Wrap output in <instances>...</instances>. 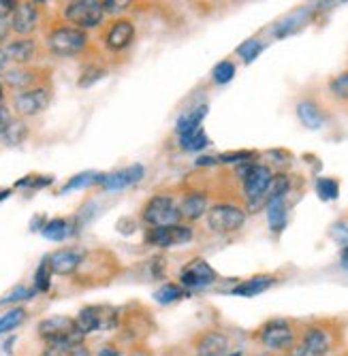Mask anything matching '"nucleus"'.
<instances>
[{"mask_svg":"<svg viewBox=\"0 0 348 356\" xmlns=\"http://www.w3.org/2000/svg\"><path fill=\"white\" fill-rule=\"evenodd\" d=\"M239 177L244 181V194L248 199V205L250 209H255L259 205L265 203L267 199V190L271 186V169L265 167V165H257V163H248L246 167L239 169Z\"/></svg>","mask_w":348,"mask_h":356,"instance_id":"1","label":"nucleus"},{"mask_svg":"<svg viewBox=\"0 0 348 356\" xmlns=\"http://www.w3.org/2000/svg\"><path fill=\"white\" fill-rule=\"evenodd\" d=\"M39 337L47 346H62V343H77L84 339L79 333L75 318L69 316H52L39 322Z\"/></svg>","mask_w":348,"mask_h":356,"instance_id":"2","label":"nucleus"},{"mask_svg":"<svg viewBox=\"0 0 348 356\" xmlns=\"http://www.w3.org/2000/svg\"><path fill=\"white\" fill-rule=\"evenodd\" d=\"M86 45H88V35L73 26H58L47 37V49L58 58L77 56L86 49Z\"/></svg>","mask_w":348,"mask_h":356,"instance_id":"3","label":"nucleus"},{"mask_svg":"<svg viewBox=\"0 0 348 356\" xmlns=\"http://www.w3.org/2000/svg\"><path fill=\"white\" fill-rule=\"evenodd\" d=\"M143 220L152 226V229L180 224V220H182L180 205L171 197H167V194H156V197H152L148 201V205L143 207Z\"/></svg>","mask_w":348,"mask_h":356,"instance_id":"4","label":"nucleus"},{"mask_svg":"<svg viewBox=\"0 0 348 356\" xmlns=\"http://www.w3.org/2000/svg\"><path fill=\"white\" fill-rule=\"evenodd\" d=\"M244 222H246V211L235 205L223 203L207 209V226L218 235L237 233L244 226Z\"/></svg>","mask_w":348,"mask_h":356,"instance_id":"5","label":"nucleus"},{"mask_svg":"<svg viewBox=\"0 0 348 356\" xmlns=\"http://www.w3.org/2000/svg\"><path fill=\"white\" fill-rule=\"evenodd\" d=\"M261 343L269 350H291L295 346V329L289 320L284 318H274L267 320L259 331Z\"/></svg>","mask_w":348,"mask_h":356,"instance_id":"6","label":"nucleus"},{"mask_svg":"<svg viewBox=\"0 0 348 356\" xmlns=\"http://www.w3.org/2000/svg\"><path fill=\"white\" fill-rule=\"evenodd\" d=\"M65 17L73 24V28H79L84 32L90 28H97L105 17L103 3H97V0H75V3L67 5Z\"/></svg>","mask_w":348,"mask_h":356,"instance_id":"7","label":"nucleus"},{"mask_svg":"<svg viewBox=\"0 0 348 356\" xmlns=\"http://www.w3.org/2000/svg\"><path fill=\"white\" fill-rule=\"evenodd\" d=\"M333 346V339L329 331L321 327H312L303 333L299 341L289 350V356H329V350Z\"/></svg>","mask_w":348,"mask_h":356,"instance_id":"8","label":"nucleus"},{"mask_svg":"<svg viewBox=\"0 0 348 356\" xmlns=\"http://www.w3.org/2000/svg\"><path fill=\"white\" fill-rule=\"evenodd\" d=\"M75 325H77L81 335H90L94 331H107L116 325V312L111 307L90 305L77 314Z\"/></svg>","mask_w":348,"mask_h":356,"instance_id":"9","label":"nucleus"},{"mask_svg":"<svg viewBox=\"0 0 348 356\" xmlns=\"http://www.w3.org/2000/svg\"><path fill=\"white\" fill-rule=\"evenodd\" d=\"M52 101V92L45 86H35L30 90L17 92L15 99H13V109L24 115V118H33L39 115L41 111H45L49 107Z\"/></svg>","mask_w":348,"mask_h":356,"instance_id":"10","label":"nucleus"},{"mask_svg":"<svg viewBox=\"0 0 348 356\" xmlns=\"http://www.w3.org/2000/svg\"><path fill=\"white\" fill-rule=\"evenodd\" d=\"M193 239V229L186 224L161 226V229H150L145 233V241L156 248H171L180 243H188Z\"/></svg>","mask_w":348,"mask_h":356,"instance_id":"11","label":"nucleus"},{"mask_svg":"<svg viewBox=\"0 0 348 356\" xmlns=\"http://www.w3.org/2000/svg\"><path fill=\"white\" fill-rule=\"evenodd\" d=\"M216 271L203 261V258H195L180 271V284L186 288H205L216 282Z\"/></svg>","mask_w":348,"mask_h":356,"instance_id":"12","label":"nucleus"},{"mask_svg":"<svg viewBox=\"0 0 348 356\" xmlns=\"http://www.w3.org/2000/svg\"><path fill=\"white\" fill-rule=\"evenodd\" d=\"M39 26V7L35 3H17L11 15V30L19 37L33 35Z\"/></svg>","mask_w":348,"mask_h":356,"instance_id":"13","label":"nucleus"},{"mask_svg":"<svg viewBox=\"0 0 348 356\" xmlns=\"http://www.w3.org/2000/svg\"><path fill=\"white\" fill-rule=\"evenodd\" d=\"M133 39H135V24L131 19H118L105 32V45L111 51L126 49L133 43Z\"/></svg>","mask_w":348,"mask_h":356,"instance_id":"14","label":"nucleus"},{"mask_svg":"<svg viewBox=\"0 0 348 356\" xmlns=\"http://www.w3.org/2000/svg\"><path fill=\"white\" fill-rule=\"evenodd\" d=\"M49 258V267H52V273L56 275H71L79 269L84 256L79 250H71V248H65V250H58L54 252Z\"/></svg>","mask_w":348,"mask_h":356,"instance_id":"15","label":"nucleus"},{"mask_svg":"<svg viewBox=\"0 0 348 356\" xmlns=\"http://www.w3.org/2000/svg\"><path fill=\"white\" fill-rule=\"evenodd\" d=\"M145 175L143 167L141 165H133L129 169H122V171H116V173H109V175H103V190H124V188H129V186H135L137 181H141Z\"/></svg>","mask_w":348,"mask_h":356,"instance_id":"16","label":"nucleus"},{"mask_svg":"<svg viewBox=\"0 0 348 356\" xmlns=\"http://www.w3.org/2000/svg\"><path fill=\"white\" fill-rule=\"evenodd\" d=\"M5 54L11 62L19 64V67H24V64L33 62L35 56H37V43L35 39L30 37H19V39H13L7 47H5Z\"/></svg>","mask_w":348,"mask_h":356,"instance_id":"17","label":"nucleus"},{"mask_svg":"<svg viewBox=\"0 0 348 356\" xmlns=\"http://www.w3.org/2000/svg\"><path fill=\"white\" fill-rule=\"evenodd\" d=\"M229 354V339L227 335L209 331L197 343V356H227Z\"/></svg>","mask_w":348,"mask_h":356,"instance_id":"18","label":"nucleus"},{"mask_svg":"<svg viewBox=\"0 0 348 356\" xmlns=\"http://www.w3.org/2000/svg\"><path fill=\"white\" fill-rule=\"evenodd\" d=\"M180 213L182 218L186 220H199L201 216L207 213V197L203 192H191V194H186L184 201L180 203Z\"/></svg>","mask_w":348,"mask_h":356,"instance_id":"19","label":"nucleus"},{"mask_svg":"<svg viewBox=\"0 0 348 356\" xmlns=\"http://www.w3.org/2000/svg\"><path fill=\"white\" fill-rule=\"evenodd\" d=\"M267 222L269 229L274 233H282L284 226H287V201L284 197H271L267 199Z\"/></svg>","mask_w":348,"mask_h":356,"instance_id":"20","label":"nucleus"},{"mask_svg":"<svg viewBox=\"0 0 348 356\" xmlns=\"http://www.w3.org/2000/svg\"><path fill=\"white\" fill-rule=\"evenodd\" d=\"M205 115H207V105H201V107H197V109H193V111L182 113V115L177 118V122H175V133H177V137H184V135H188V133L199 131V128H201V122H203Z\"/></svg>","mask_w":348,"mask_h":356,"instance_id":"21","label":"nucleus"},{"mask_svg":"<svg viewBox=\"0 0 348 356\" xmlns=\"http://www.w3.org/2000/svg\"><path fill=\"white\" fill-rule=\"evenodd\" d=\"M297 118L301 120V124L310 131H319V128L325 124V115L321 111V107L312 103V101H301L297 105Z\"/></svg>","mask_w":348,"mask_h":356,"instance_id":"22","label":"nucleus"},{"mask_svg":"<svg viewBox=\"0 0 348 356\" xmlns=\"http://www.w3.org/2000/svg\"><path fill=\"white\" fill-rule=\"evenodd\" d=\"M271 286H274V277L271 275H257V277L246 280L239 286H235L231 293L237 295V297H257V295L265 293V290L271 288Z\"/></svg>","mask_w":348,"mask_h":356,"instance_id":"23","label":"nucleus"},{"mask_svg":"<svg viewBox=\"0 0 348 356\" xmlns=\"http://www.w3.org/2000/svg\"><path fill=\"white\" fill-rule=\"evenodd\" d=\"M3 79H5V83H7V86H11L13 90L24 92V90L35 88L37 73H35V71H30V69H24V67H17V69L7 71Z\"/></svg>","mask_w":348,"mask_h":356,"instance_id":"24","label":"nucleus"},{"mask_svg":"<svg viewBox=\"0 0 348 356\" xmlns=\"http://www.w3.org/2000/svg\"><path fill=\"white\" fill-rule=\"evenodd\" d=\"M43 237L49 239V241H65L71 237L73 233V226L67 222V220H62V218H56V220H49L43 229H41Z\"/></svg>","mask_w":348,"mask_h":356,"instance_id":"25","label":"nucleus"},{"mask_svg":"<svg viewBox=\"0 0 348 356\" xmlns=\"http://www.w3.org/2000/svg\"><path fill=\"white\" fill-rule=\"evenodd\" d=\"M26 137H28V126L22 120H11L9 126L5 128V133L0 135V139L7 145H19L26 141Z\"/></svg>","mask_w":348,"mask_h":356,"instance_id":"26","label":"nucleus"},{"mask_svg":"<svg viewBox=\"0 0 348 356\" xmlns=\"http://www.w3.org/2000/svg\"><path fill=\"white\" fill-rule=\"evenodd\" d=\"M41 356H90V350L84 341L77 343H62V346H49Z\"/></svg>","mask_w":348,"mask_h":356,"instance_id":"27","label":"nucleus"},{"mask_svg":"<svg viewBox=\"0 0 348 356\" xmlns=\"http://www.w3.org/2000/svg\"><path fill=\"white\" fill-rule=\"evenodd\" d=\"M209 145V137L203 133V128H199V131L195 133H188L184 137H180V147L184 152H201Z\"/></svg>","mask_w":348,"mask_h":356,"instance_id":"28","label":"nucleus"},{"mask_svg":"<svg viewBox=\"0 0 348 356\" xmlns=\"http://www.w3.org/2000/svg\"><path fill=\"white\" fill-rule=\"evenodd\" d=\"M24 320H26V312L22 307H15V309L3 314V316H0V335H5V333L17 329Z\"/></svg>","mask_w":348,"mask_h":356,"instance_id":"29","label":"nucleus"},{"mask_svg":"<svg viewBox=\"0 0 348 356\" xmlns=\"http://www.w3.org/2000/svg\"><path fill=\"white\" fill-rule=\"evenodd\" d=\"M101 181H103V173H90V171H86V173H79V175H75L73 179H69L67 186L62 188V192H71V190L88 188V186H92V184H101Z\"/></svg>","mask_w":348,"mask_h":356,"instance_id":"30","label":"nucleus"},{"mask_svg":"<svg viewBox=\"0 0 348 356\" xmlns=\"http://www.w3.org/2000/svg\"><path fill=\"white\" fill-rule=\"evenodd\" d=\"M182 297H184V290L177 284H165L163 288H158L154 293V301L161 303V305H169V303H173V301H177Z\"/></svg>","mask_w":348,"mask_h":356,"instance_id":"31","label":"nucleus"},{"mask_svg":"<svg viewBox=\"0 0 348 356\" xmlns=\"http://www.w3.org/2000/svg\"><path fill=\"white\" fill-rule=\"evenodd\" d=\"M306 15H308V11H299V13H293L291 17H287L284 22H280L274 30L276 37H287V35H291V32H295L297 28H301Z\"/></svg>","mask_w":348,"mask_h":356,"instance_id":"32","label":"nucleus"},{"mask_svg":"<svg viewBox=\"0 0 348 356\" xmlns=\"http://www.w3.org/2000/svg\"><path fill=\"white\" fill-rule=\"evenodd\" d=\"M316 192H319V197L323 201H333V199H338L340 186L331 177H321V179H316Z\"/></svg>","mask_w":348,"mask_h":356,"instance_id":"33","label":"nucleus"},{"mask_svg":"<svg viewBox=\"0 0 348 356\" xmlns=\"http://www.w3.org/2000/svg\"><path fill=\"white\" fill-rule=\"evenodd\" d=\"M212 77H214L216 83H229L235 77V64L231 60L218 62L214 67V71H212Z\"/></svg>","mask_w":348,"mask_h":356,"instance_id":"34","label":"nucleus"},{"mask_svg":"<svg viewBox=\"0 0 348 356\" xmlns=\"http://www.w3.org/2000/svg\"><path fill=\"white\" fill-rule=\"evenodd\" d=\"M49 286H52V267H49V258H43V263L35 273V288L39 293H47Z\"/></svg>","mask_w":348,"mask_h":356,"instance_id":"35","label":"nucleus"},{"mask_svg":"<svg viewBox=\"0 0 348 356\" xmlns=\"http://www.w3.org/2000/svg\"><path fill=\"white\" fill-rule=\"evenodd\" d=\"M329 92L335 96L340 101H346L348 103V71L335 75L331 81H329Z\"/></svg>","mask_w":348,"mask_h":356,"instance_id":"36","label":"nucleus"},{"mask_svg":"<svg viewBox=\"0 0 348 356\" xmlns=\"http://www.w3.org/2000/svg\"><path fill=\"white\" fill-rule=\"evenodd\" d=\"M35 297V290L33 288H26V286H15L11 293H7L3 299H0V305H9V303H19V301H28Z\"/></svg>","mask_w":348,"mask_h":356,"instance_id":"37","label":"nucleus"},{"mask_svg":"<svg viewBox=\"0 0 348 356\" xmlns=\"http://www.w3.org/2000/svg\"><path fill=\"white\" fill-rule=\"evenodd\" d=\"M261 51H263V43L257 41V39H250V41L242 43V45L237 47V54L244 58V62H252Z\"/></svg>","mask_w":348,"mask_h":356,"instance_id":"38","label":"nucleus"},{"mask_svg":"<svg viewBox=\"0 0 348 356\" xmlns=\"http://www.w3.org/2000/svg\"><path fill=\"white\" fill-rule=\"evenodd\" d=\"M255 158V152H233V154H223L218 158V163H244V160Z\"/></svg>","mask_w":348,"mask_h":356,"instance_id":"39","label":"nucleus"},{"mask_svg":"<svg viewBox=\"0 0 348 356\" xmlns=\"http://www.w3.org/2000/svg\"><path fill=\"white\" fill-rule=\"evenodd\" d=\"M103 75H105V71H103V69L92 67V69H88V71L84 73V77L79 79V86H81V88H88L90 83H94L97 79H101Z\"/></svg>","mask_w":348,"mask_h":356,"instance_id":"40","label":"nucleus"},{"mask_svg":"<svg viewBox=\"0 0 348 356\" xmlns=\"http://www.w3.org/2000/svg\"><path fill=\"white\" fill-rule=\"evenodd\" d=\"M17 3L15 0H0V22H5L9 15H13Z\"/></svg>","mask_w":348,"mask_h":356,"instance_id":"41","label":"nucleus"},{"mask_svg":"<svg viewBox=\"0 0 348 356\" xmlns=\"http://www.w3.org/2000/svg\"><path fill=\"white\" fill-rule=\"evenodd\" d=\"M129 7V3H103V11L105 13H120Z\"/></svg>","mask_w":348,"mask_h":356,"instance_id":"42","label":"nucleus"},{"mask_svg":"<svg viewBox=\"0 0 348 356\" xmlns=\"http://www.w3.org/2000/svg\"><path fill=\"white\" fill-rule=\"evenodd\" d=\"M13 118H11V113L3 107V105H0V135H3L5 133V128L9 126V122H11Z\"/></svg>","mask_w":348,"mask_h":356,"instance_id":"43","label":"nucleus"},{"mask_svg":"<svg viewBox=\"0 0 348 356\" xmlns=\"http://www.w3.org/2000/svg\"><path fill=\"white\" fill-rule=\"evenodd\" d=\"M9 32H11V24H7V22H0V43H5V41H7Z\"/></svg>","mask_w":348,"mask_h":356,"instance_id":"44","label":"nucleus"},{"mask_svg":"<svg viewBox=\"0 0 348 356\" xmlns=\"http://www.w3.org/2000/svg\"><path fill=\"white\" fill-rule=\"evenodd\" d=\"M7 62H9V58H7V54H5V49L0 47V73L5 71V67H7Z\"/></svg>","mask_w":348,"mask_h":356,"instance_id":"45","label":"nucleus"},{"mask_svg":"<svg viewBox=\"0 0 348 356\" xmlns=\"http://www.w3.org/2000/svg\"><path fill=\"white\" fill-rule=\"evenodd\" d=\"M342 267H344V269L348 271V245H346V248L342 250Z\"/></svg>","mask_w":348,"mask_h":356,"instance_id":"46","label":"nucleus"},{"mask_svg":"<svg viewBox=\"0 0 348 356\" xmlns=\"http://www.w3.org/2000/svg\"><path fill=\"white\" fill-rule=\"evenodd\" d=\"M99 356H118V352H116V350H111V352H107V350H103V352H101Z\"/></svg>","mask_w":348,"mask_h":356,"instance_id":"47","label":"nucleus"},{"mask_svg":"<svg viewBox=\"0 0 348 356\" xmlns=\"http://www.w3.org/2000/svg\"><path fill=\"white\" fill-rule=\"evenodd\" d=\"M7 197H9V190H3V192H0V201L7 199Z\"/></svg>","mask_w":348,"mask_h":356,"instance_id":"48","label":"nucleus"},{"mask_svg":"<svg viewBox=\"0 0 348 356\" xmlns=\"http://www.w3.org/2000/svg\"><path fill=\"white\" fill-rule=\"evenodd\" d=\"M3 94H5V86H3V81H0V101H3Z\"/></svg>","mask_w":348,"mask_h":356,"instance_id":"49","label":"nucleus"},{"mask_svg":"<svg viewBox=\"0 0 348 356\" xmlns=\"http://www.w3.org/2000/svg\"><path fill=\"white\" fill-rule=\"evenodd\" d=\"M131 356H152V354H148V352H135V354H131Z\"/></svg>","mask_w":348,"mask_h":356,"instance_id":"50","label":"nucleus"},{"mask_svg":"<svg viewBox=\"0 0 348 356\" xmlns=\"http://www.w3.org/2000/svg\"><path fill=\"white\" fill-rule=\"evenodd\" d=\"M344 356H348V354H344Z\"/></svg>","mask_w":348,"mask_h":356,"instance_id":"51","label":"nucleus"}]
</instances>
